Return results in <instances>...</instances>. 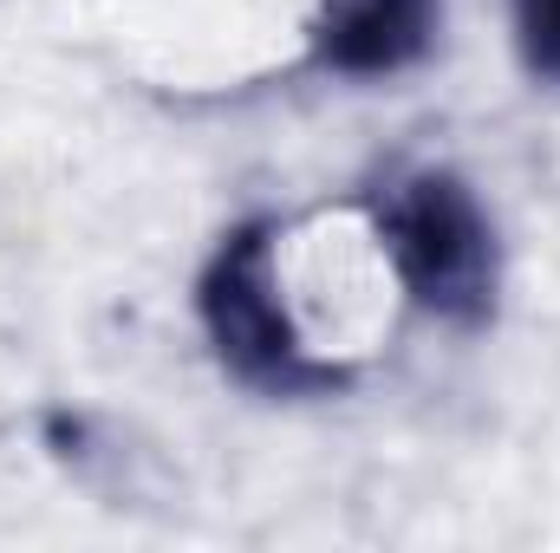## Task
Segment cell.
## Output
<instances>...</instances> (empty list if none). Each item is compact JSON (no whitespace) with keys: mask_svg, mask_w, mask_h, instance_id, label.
Wrapping results in <instances>:
<instances>
[{"mask_svg":"<svg viewBox=\"0 0 560 553\" xmlns=\"http://www.w3.org/2000/svg\"><path fill=\"white\" fill-rule=\"evenodd\" d=\"M202 326H209L222 365L242 372L248 385H268V391L326 385V365L306 358V345H300V332L280 306L268 228H242V235L222 242V255L202 274Z\"/></svg>","mask_w":560,"mask_h":553,"instance_id":"obj_2","label":"cell"},{"mask_svg":"<svg viewBox=\"0 0 560 553\" xmlns=\"http://www.w3.org/2000/svg\"><path fill=\"white\" fill-rule=\"evenodd\" d=\"M378 222H385L392 268L423 313H436L450 326L489 319V306H495V235L456 176H443V169L405 176L385 196Z\"/></svg>","mask_w":560,"mask_h":553,"instance_id":"obj_1","label":"cell"},{"mask_svg":"<svg viewBox=\"0 0 560 553\" xmlns=\"http://www.w3.org/2000/svg\"><path fill=\"white\" fill-rule=\"evenodd\" d=\"M515 33H522V59L560 79V0H515Z\"/></svg>","mask_w":560,"mask_h":553,"instance_id":"obj_4","label":"cell"},{"mask_svg":"<svg viewBox=\"0 0 560 553\" xmlns=\"http://www.w3.org/2000/svg\"><path fill=\"white\" fill-rule=\"evenodd\" d=\"M436 33V0H326L313 20V52L332 72L372 79L411 66Z\"/></svg>","mask_w":560,"mask_h":553,"instance_id":"obj_3","label":"cell"}]
</instances>
